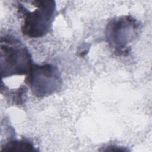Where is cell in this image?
I'll return each mask as SVG.
<instances>
[{"instance_id":"cell-4","label":"cell","mask_w":152,"mask_h":152,"mask_svg":"<svg viewBox=\"0 0 152 152\" xmlns=\"http://www.w3.org/2000/svg\"><path fill=\"white\" fill-rule=\"evenodd\" d=\"M140 29L138 21L130 15L112 19L106 28V38L109 46L118 55L129 52V43L137 37Z\"/></svg>"},{"instance_id":"cell-1","label":"cell","mask_w":152,"mask_h":152,"mask_svg":"<svg viewBox=\"0 0 152 152\" xmlns=\"http://www.w3.org/2000/svg\"><path fill=\"white\" fill-rule=\"evenodd\" d=\"M34 9L28 8L23 1L17 2V11L23 18L22 33L30 38H39L49 32L55 18L56 4L52 0L31 1Z\"/></svg>"},{"instance_id":"cell-5","label":"cell","mask_w":152,"mask_h":152,"mask_svg":"<svg viewBox=\"0 0 152 152\" xmlns=\"http://www.w3.org/2000/svg\"><path fill=\"white\" fill-rule=\"evenodd\" d=\"M37 150L28 140H12L1 145V151H36Z\"/></svg>"},{"instance_id":"cell-3","label":"cell","mask_w":152,"mask_h":152,"mask_svg":"<svg viewBox=\"0 0 152 152\" xmlns=\"http://www.w3.org/2000/svg\"><path fill=\"white\" fill-rule=\"evenodd\" d=\"M24 81L32 94L39 98L48 97L57 92L61 89L62 83L58 68L50 64H33Z\"/></svg>"},{"instance_id":"cell-2","label":"cell","mask_w":152,"mask_h":152,"mask_svg":"<svg viewBox=\"0 0 152 152\" xmlns=\"http://www.w3.org/2000/svg\"><path fill=\"white\" fill-rule=\"evenodd\" d=\"M0 49L2 79L28 74L33 64L31 55L19 39L11 35L1 37Z\"/></svg>"}]
</instances>
